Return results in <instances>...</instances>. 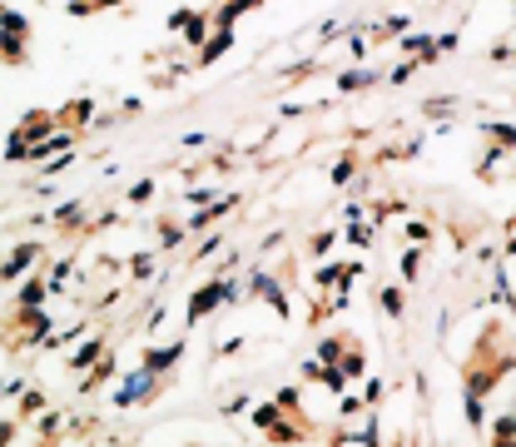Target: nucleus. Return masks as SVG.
I'll use <instances>...</instances> for the list:
<instances>
[{"mask_svg":"<svg viewBox=\"0 0 516 447\" xmlns=\"http://www.w3.org/2000/svg\"><path fill=\"white\" fill-rule=\"evenodd\" d=\"M149 383H154V368H149V373H139V378H129V383H124V393H119V403L144 398V393H149Z\"/></svg>","mask_w":516,"mask_h":447,"instance_id":"f257e3e1","label":"nucleus"},{"mask_svg":"<svg viewBox=\"0 0 516 447\" xmlns=\"http://www.w3.org/2000/svg\"><path fill=\"white\" fill-rule=\"evenodd\" d=\"M218 293H223V283H213V288H204V293L194 298V308H189V318H199V313H208V308L218 303Z\"/></svg>","mask_w":516,"mask_h":447,"instance_id":"f03ea898","label":"nucleus"}]
</instances>
